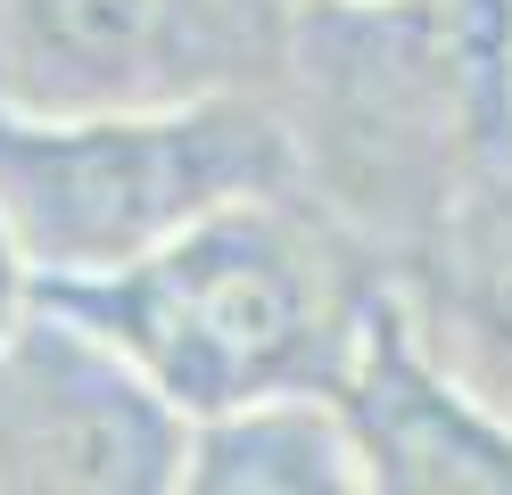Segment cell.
Masks as SVG:
<instances>
[{"mask_svg": "<svg viewBox=\"0 0 512 495\" xmlns=\"http://www.w3.org/2000/svg\"><path fill=\"white\" fill-rule=\"evenodd\" d=\"M182 495H372L331 388H273L190 421Z\"/></svg>", "mask_w": 512, "mask_h": 495, "instance_id": "cell-8", "label": "cell"}, {"mask_svg": "<svg viewBox=\"0 0 512 495\" xmlns=\"http://www.w3.org/2000/svg\"><path fill=\"white\" fill-rule=\"evenodd\" d=\"M190 413L100 322L42 289L0 330V487L9 495H182Z\"/></svg>", "mask_w": 512, "mask_h": 495, "instance_id": "cell-5", "label": "cell"}, {"mask_svg": "<svg viewBox=\"0 0 512 495\" xmlns=\"http://www.w3.org/2000/svg\"><path fill=\"white\" fill-rule=\"evenodd\" d=\"M273 91L298 182L397 264L512 157V0H298Z\"/></svg>", "mask_w": 512, "mask_h": 495, "instance_id": "cell-1", "label": "cell"}, {"mask_svg": "<svg viewBox=\"0 0 512 495\" xmlns=\"http://www.w3.org/2000/svg\"><path fill=\"white\" fill-rule=\"evenodd\" d=\"M42 297V273H34V256H25V240H17V223L0 215V330H9L25 306Z\"/></svg>", "mask_w": 512, "mask_h": 495, "instance_id": "cell-9", "label": "cell"}, {"mask_svg": "<svg viewBox=\"0 0 512 495\" xmlns=\"http://www.w3.org/2000/svg\"><path fill=\"white\" fill-rule=\"evenodd\" d=\"M389 281L430 347L496 413H512V157L446 198V215L389 264Z\"/></svg>", "mask_w": 512, "mask_h": 495, "instance_id": "cell-7", "label": "cell"}, {"mask_svg": "<svg viewBox=\"0 0 512 495\" xmlns=\"http://www.w3.org/2000/svg\"><path fill=\"white\" fill-rule=\"evenodd\" d=\"M298 0H0L9 108H166L273 91Z\"/></svg>", "mask_w": 512, "mask_h": 495, "instance_id": "cell-4", "label": "cell"}, {"mask_svg": "<svg viewBox=\"0 0 512 495\" xmlns=\"http://www.w3.org/2000/svg\"><path fill=\"white\" fill-rule=\"evenodd\" d=\"M331 396L364 446L372 495H512V413L430 347L397 281L372 289Z\"/></svg>", "mask_w": 512, "mask_h": 495, "instance_id": "cell-6", "label": "cell"}, {"mask_svg": "<svg viewBox=\"0 0 512 495\" xmlns=\"http://www.w3.org/2000/svg\"><path fill=\"white\" fill-rule=\"evenodd\" d=\"M298 182L281 91H207L166 108H9L0 215L42 281H91L248 190Z\"/></svg>", "mask_w": 512, "mask_h": 495, "instance_id": "cell-3", "label": "cell"}, {"mask_svg": "<svg viewBox=\"0 0 512 495\" xmlns=\"http://www.w3.org/2000/svg\"><path fill=\"white\" fill-rule=\"evenodd\" d=\"M380 281L389 264L306 182H281L182 223L166 248L116 273L42 289L83 322H100L199 421L273 388H331Z\"/></svg>", "mask_w": 512, "mask_h": 495, "instance_id": "cell-2", "label": "cell"}]
</instances>
